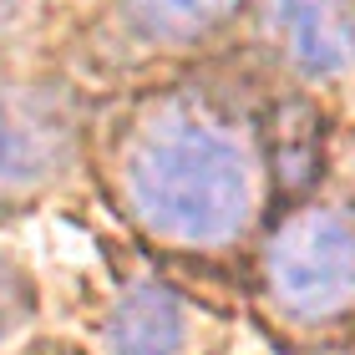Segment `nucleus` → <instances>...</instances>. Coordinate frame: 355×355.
<instances>
[{
	"mask_svg": "<svg viewBox=\"0 0 355 355\" xmlns=\"http://www.w3.org/2000/svg\"><path fill=\"white\" fill-rule=\"evenodd\" d=\"M127 198L153 234L218 244L249 218V163L198 107H157L127 148Z\"/></svg>",
	"mask_w": 355,
	"mask_h": 355,
	"instance_id": "f257e3e1",
	"label": "nucleus"
},
{
	"mask_svg": "<svg viewBox=\"0 0 355 355\" xmlns=\"http://www.w3.org/2000/svg\"><path fill=\"white\" fill-rule=\"evenodd\" d=\"M264 269L295 315H345L355 304V223L335 208H300L274 229Z\"/></svg>",
	"mask_w": 355,
	"mask_h": 355,
	"instance_id": "f03ea898",
	"label": "nucleus"
},
{
	"mask_svg": "<svg viewBox=\"0 0 355 355\" xmlns=\"http://www.w3.org/2000/svg\"><path fill=\"white\" fill-rule=\"evenodd\" d=\"M71 142L76 117L56 87H0V203L51 183Z\"/></svg>",
	"mask_w": 355,
	"mask_h": 355,
	"instance_id": "7ed1b4c3",
	"label": "nucleus"
},
{
	"mask_svg": "<svg viewBox=\"0 0 355 355\" xmlns=\"http://www.w3.org/2000/svg\"><path fill=\"white\" fill-rule=\"evenodd\" d=\"M279 51L304 76H335L355 61V10L350 0H264Z\"/></svg>",
	"mask_w": 355,
	"mask_h": 355,
	"instance_id": "20e7f679",
	"label": "nucleus"
},
{
	"mask_svg": "<svg viewBox=\"0 0 355 355\" xmlns=\"http://www.w3.org/2000/svg\"><path fill=\"white\" fill-rule=\"evenodd\" d=\"M183 345V304L168 284H132L107 315L112 355H178Z\"/></svg>",
	"mask_w": 355,
	"mask_h": 355,
	"instance_id": "39448f33",
	"label": "nucleus"
},
{
	"mask_svg": "<svg viewBox=\"0 0 355 355\" xmlns=\"http://www.w3.org/2000/svg\"><path fill=\"white\" fill-rule=\"evenodd\" d=\"M244 0H127V15L153 41H193L223 26Z\"/></svg>",
	"mask_w": 355,
	"mask_h": 355,
	"instance_id": "423d86ee",
	"label": "nucleus"
},
{
	"mask_svg": "<svg viewBox=\"0 0 355 355\" xmlns=\"http://www.w3.org/2000/svg\"><path fill=\"white\" fill-rule=\"evenodd\" d=\"M26 310H31V295H26V279L15 274L6 259H0V335L6 330H15L26 320Z\"/></svg>",
	"mask_w": 355,
	"mask_h": 355,
	"instance_id": "0eeeda50",
	"label": "nucleus"
},
{
	"mask_svg": "<svg viewBox=\"0 0 355 355\" xmlns=\"http://www.w3.org/2000/svg\"><path fill=\"white\" fill-rule=\"evenodd\" d=\"M10 6H21V0H0V10H10Z\"/></svg>",
	"mask_w": 355,
	"mask_h": 355,
	"instance_id": "6e6552de",
	"label": "nucleus"
}]
</instances>
